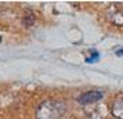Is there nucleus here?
I'll return each mask as SVG.
<instances>
[{"label":"nucleus","mask_w":123,"mask_h":119,"mask_svg":"<svg viewBox=\"0 0 123 119\" xmlns=\"http://www.w3.org/2000/svg\"><path fill=\"white\" fill-rule=\"evenodd\" d=\"M67 112V104L61 100H44L36 108L37 119H61Z\"/></svg>","instance_id":"nucleus-1"},{"label":"nucleus","mask_w":123,"mask_h":119,"mask_svg":"<svg viewBox=\"0 0 123 119\" xmlns=\"http://www.w3.org/2000/svg\"><path fill=\"white\" fill-rule=\"evenodd\" d=\"M106 18L116 26L123 25V10L117 6H111L106 8Z\"/></svg>","instance_id":"nucleus-2"},{"label":"nucleus","mask_w":123,"mask_h":119,"mask_svg":"<svg viewBox=\"0 0 123 119\" xmlns=\"http://www.w3.org/2000/svg\"><path fill=\"white\" fill-rule=\"evenodd\" d=\"M101 98H102V91L90 90V91H86V93H82L78 97V101L80 104H83V105H89V104H94V102L100 101Z\"/></svg>","instance_id":"nucleus-3"},{"label":"nucleus","mask_w":123,"mask_h":119,"mask_svg":"<svg viewBox=\"0 0 123 119\" xmlns=\"http://www.w3.org/2000/svg\"><path fill=\"white\" fill-rule=\"evenodd\" d=\"M111 113L113 118L123 119V97H117L111 105Z\"/></svg>","instance_id":"nucleus-4"},{"label":"nucleus","mask_w":123,"mask_h":119,"mask_svg":"<svg viewBox=\"0 0 123 119\" xmlns=\"http://www.w3.org/2000/svg\"><path fill=\"white\" fill-rule=\"evenodd\" d=\"M84 111H86L87 119H102V116H101V111L97 107L89 105V108H86Z\"/></svg>","instance_id":"nucleus-5"},{"label":"nucleus","mask_w":123,"mask_h":119,"mask_svg":"<svg viewBox=\"0 0 123 119\" xmlns=\"http://www.w3.org/2000/svg\"><path fill=\"white\" fill-rule=\"evenodd\" d=\"M35 21H36V17H35V13L33 11H26L25 13V15L22 17V22L24 25L26 26V28H29V26H32L35 24Z\"/></svg>","instance_id":"nucleus-6"},{"label":"nucleus","mask_w":123,"mask_h":119,"mask_svg":"<svg viewBox=\"0 0 123 119\" xmlns=\"http://www.w3.org/2000/svg\"><path fill=\"white\" fill-rule=\"evenodd\" d=\"M98 57H100V54H98V53H97V51H91V56L90 57H87V58H86V61H87V63H94L95 60H97V58H98Z\"/></svg>","instance_id":"nucleus-7"},{"label":"nucleus","mask_w":123,"mask_h":119,"mask_svg":"<svg viewBox=\"0 0 123 119\" xmlns=\"http://www.w3.org/2000/svg\"><path fill=\"white\" fill-rule=\"evenodd\" d=\"M116 54H117V56H123V50H119V51H116Z\"/></svg>","instance_id":"nucleus-8"}]
</instances>
